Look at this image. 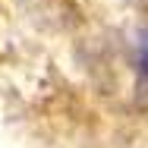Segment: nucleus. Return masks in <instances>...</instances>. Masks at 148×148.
<instances>
[{
	"mask_svg": "<svg viewBox=\"0 0 148 148\" xmlns=\"http://www.w3.org/2000/svg\"><path fill=\"white\" fill-rule=\"evenodd\" d=\"M139 54H142V66L148 69V32L142 35V41H139Z\"/></svg>",
	"mask_w": 148,
	"mask_h": 148,
	"instance_id": "1",
	"label": "nucleus"
}]
</instances>
